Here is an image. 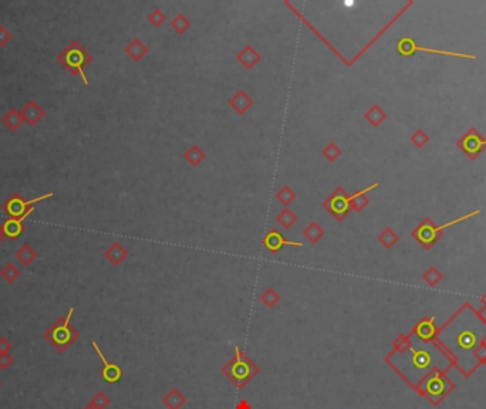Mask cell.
I'll use <instances>...</instances> for the list:
<instances>
[{
	"mask_svg": "<svg viewBox=\"0 0 486 409\" xmlns=\"http://www.w3.org/2000/svg\"><path fill=\"white\" fill-rule=\"evenodd\" d=\"M486 337V322L472 304L465 303L435 335L436 344L442 348L462 375L469 377L481 365L476 349Z\"/></svg>",
	"mask_w": 486,
	"mask_h": 409,
	"instance_id": "1",
	"label": "cell"
},
{
	"mask_svg": "<svg viewBox=\"0 0 486 409\" xmlns=\"http://www.w3.org/2000/svg\"><path fill=\"white\" fill-rule=\"evenodd\" d=\"M408 335L411 340L410 348L401 352H389L386 361L414 389H417L431 372L447 374L454 367V361L435 341H422L414 331Z\"/></svg>",
	"mask_w": 486,
	"mask_h": 409,
	"instance_id": "2",
	"label": "cell"
},
{
	"mask_svg": "<svg viewBox=\"0 0 486 409\" xmlns=\"http://www.w3.org/2000/svg\"><path fill=\"white\" fill-rule=\"evenodd\" d=\"M259 371V367L245 352H242L239 347H235V357L222 367L225 377L239 389L249 384Z\"/></svg>",
	"mask_w": 486,
	"mask_h": 409,
	"instance_id": "3",
	"label": "cell"
},
{
	"mask_svg": "<svg viewBox=\"0 0 486 409\" xmlns=\"http://www.w3.org/2000/svg\"><path fill=\"white\" fill-rule=\"evenodd\" d=\"M73 314H74V309L71 307L65 317L59 318L57 321L51 324L50 327L44 331V338L60 354L65 352L80 338V333L71 325Z\"/></svg>",
	"mask_w": 486,
	"mask_h": 409,
	"instance_id": "4",
	"label": "cell"
},
{
	"mask_svg": "<svg viewBox=\"0 0 486 409\" xmlns=\"http://www.w3.org/2000/svg\"><path fill=\"white\" fill-rule=\"evenodd\" d=\"M455 382L441 371L431 372L421 385L415 389L420 395L425 397L432 405H439L454 391Z\"/></svg>",
	"mask_w": 486,
	"mask_h": 409,
	"instance_id": "5",
	"label": "cell"
},
{
	"mask_svg": "<svg viewBox=\"0 0 486 409\" xmlns=\"http://www.w3.org/2000/svg\"><path fill=\"white\" fill-rule=\"evenodd\" d=\"M479 213H481V211L476 209V211H472L469 212V213H466L465 216H461V218H458V219H454V220H451L448 223L439 224V226H436L431 219L425 218L424 220L412 230V236H414V239H415L417 242H420V243L424 246V249L428 250V249H431L434 245H435L436 242H438V239H441V236H442L444 230H445L447 227L454 226V224L456 223H461L463 220H468V219H471L472 216H476V215H479Z\"/></svg>",
	"mask_w": 486,
	"mask_h": 409,
	"instance_id": "6",
	"label": "cell"
},
{
	"mask_svg": "<svg viewBox=\"0 0 486 409\" xmlns=\"http://www.w3.org/2000/svg\"><path fill=\"white\" fill-rule=\"evenodd\" d=\"M57 62L73 75L81 77V80L87 86L88 80L84 74V67L91 62V56L78 41H71L65 49L63 50L57 57Z\"/></svg>",
	"mask_w": 486,
	"mask_h": 409,
	"instance_id": "7",
	"label": "cell"
},
{
	"mask_svg": "<svg viewBox=\"0 0 486 409\" xmlns=\"http://www.w3.org/2000/svg\"><path fill=\"white\" fill-rule=\"evenodd\" d=\"M50 198H53V193L51 192L46 193V195H41V196H37V198L34 199H30V200H25L19 193H14L12 198L4 202L3 209H4V212L10 218L19 219V220L23 222L26 218L34 211V203L41 202V200H47V199Z\"/></svg>",
	"mask_w": 486,
	"mask_h": 409,
	"instance_id": "8",
	"label": "cell"
},
{
	"mask_svg": "<svg viewBox=\"0 0 486 409\" xmlns=\"http://www.w3.org/2000/svg\"><path fill=\"white\" fill-rule=\"evenodd\" d=\"M397 49L401 56H412L415 51H425V53H432V54H442V56H449V57H458V59H468V60H476L475 54H468V53H458V51H447V50H436L429 49V47H422L418 46L411 37H402L397 44Z\"/></svg>",
	"mask_w": 486,
	"mask_h": 409,
	"instance_id": "9",
	"label": "cell"
},
{
	"mask_svg": "<svg viewBox=\"0 0 486 409\" xmlns=\"http://www.w3.org/2000/svg\"><path fill=\"white\" fill-rule=\"evenodd\" d=\"M458 148L461 149L462 152H465V155L469 157V159L475 161L486 147V139L482 138L481 132L476 128H471L465 135L462 136L461 139L456 142Z\"/></svg>",
	"mask_w": 486,
	"mask_h": 409,
	"instance_id": "10",
	"label": "cell"
},
{
	"mask_svg": "<svg viewBox=\"0 0 486 409\" xmlns=\"http://www.w3.org/2000/svg\"><path fill=\"white\" fill-rule=\"evenodd\" d=\"M91 346L96 349L98 358L102 362V370H101L102 379L105 382H108V384H117V382H120V379L123 378V370H121V367L118 364H115V362H110V361L107 360L96 341H91Z\"/></svg>",
	"mask_w": 486,
	"mask_h": 409,
	"instance_id": "11",
	"label": "cell"
},
{
	"mask_svg": "<svg viewBox=\"0 0 486 409\" xmlns=\"http://www.w3.org/2000/svg\"><path fill=\"white\" fill-rule=\"evenodd\" d=\"M20 114H22L23 123H26L29 126H34L44 117L46 112H44V110L38 105L36 101H29L25 107L22 108Z\"/></svg>",
	"mask_w": 486,
	"mask_h": 409,
	"instance_id": "12",
	"label": "cell"
},
{
	"mask_svg": "<svg viewBox=\"0 0 486 409\" xmlns=\"http://www.w3.org/2000/svg\"><path fill=\"white\" fill-rule=\"evenodd\" d=\"M415 335L418 338H421L422 341H434L435 340L436 331L438 328L435 327V322H434V317H425L422 318L421 321L418 322L415 325V328L412 330Z\"/></svg>",
	"mask_w": 486,
	"mask_h": 409,
	"instance_id": "13",
	"label": "cell"
},
{
	"mask_svg": "<svg viewBox=\"0 0 486 409\" xmlns=\"http://www.w3.org/2000/svg\"><path fill=\"white\" fill-rule=\"evenodd\" d=\"M263 245L266 248L269 249L270 252H279L280 249L283 248L285 245H289V246H297V248H301L303 243L301 242H290V240H286L283 236L280 235L279 232H270L269 235L264 236V240H263Z\"/></svg>",
	"mask_w": 486,
	"mask_h": 409,
	"instance_id": "14",
	"label": "cell"
},
{
	"mask_svg": "<svg viewBox=\"0 0 486 409\" xmlns=\"http://www.w3.org/2000/svg\"><path fill=\"white\" fill-rule=\"evenodd\" d=\"M161 402L168 409H181L187 404V397L178 389V388H171L166 395L162 398Z\"/></svg>",
	"mask_w": 486,
	"mask_h": 409,
	"instance_id": "15",
	"label": "cell"
},
{
	"mask_svg": "<svg viewBox=\"0 0 486 409\" xmlns=\"http://www.w3.org/2000/svg\"><path fill=\"white\" fill-rule=\"evenodd\" d=\"M1 227H3V232H4L6 237H9L10 240H16L19 236L25 232L26 229L25 223L19 219H14V218H9L7 220H4Z\"/></svg>",
	"mask_w": 486,
	"mask_h": 409,
	"instance_id": "16",
	"label": "cell"
},
{
	"mask_svg": "<svg viewBox=\"0 0 486 409\" xmlns=\"http://www.w3.org/2000/svg\"><path fill=\"white\" fill-rule=\"evenodd\" d=\"M1 123H3V125L10 132H16L22 126V124H23V118H22V114H20L19 110L12 108L10 111H7L4 114V117L1 118Z\"/></svg>",
	"mask_w": 486,
	"mask_h": 409,
	"instance_id": "17",
	"label": "cell"
},
{
	"mask_svg": "<svg viewBox=\"0 0 486 409\" xmlns=\"http://www.w3.org/2000/svg\"><path fill=\"white\" fill-rule=\"evenodd\" d=\"M37 257H38L37 250H34V249L32 248L29 243H26V245H23L22 248H19L16 250V259L20 261L23 266H26V267L30 266L33 261H36Z\"/></svg>",
	"mask_w": 486,
	"mask_h": 409,
	"instance_id": "18",
	"label": "cell"
},
{
	"mask_svg": "<svg viewBox=\"0 0 486 409\" xmlns=\"http://www.w3.org/2000/svg\"><path fill=\"white\" fill-rule=\"evenodd\" d=\"M105 257L111 261L114 266H118V264H121V263L124 261L125 257H127V250H125L121 245L114 243L111 248L105 252Z\"/></svg>",
	"mask_w": 486,
	"mask_h": 409,
	"instance_id": "19",
	"label": "cell"
},
{
	"mask_svg": "<svg viewBox=\"0 0 486 409\" xmlns=\"http://www.w3.org/2000/svg\"><path fill=\"white\" fill-rule=\"evenodd\" d=\"M20 269L14 264V263H7L1 270H0V276L9 283V284H13L19 277H20Z\"/></svg>",
	"mask_w": 486,
	"mask_h": 409,
	"instance_id": "20",
	"label": "cell"
},
{
	"mask_svg": "<svg viewBox=\"0 0 486 409\" xmlns=\"http://www.w3.org/2000/svg\"><path fill=\"white\" fill-rule=\"evenodd\" d=\"M442 279H444L442 273L439 272L436 267H429V269L424 273V280L426 282V284L431 285V287H435Z\"/></svg>",
	"mask_w": 486,
	"mask_h": 409,
	"instance_id": "21",
	"label": "cell"
},
{
	"mask_svg": "<svg viewBox=\"0 0 486 409\" xmlns=\"http://www.w3.org/2000/svg\"><path fill=\"white\" fill-rule=\"evenodd\" d=\"M110 402H111V399L108 398L107 394H104L102 391L97 392L94 397L91 398V401H90V404H93L97 409H105L110 405Z\"/></svg>",
	"mask_w": 486,
	"mask_h": 409,
	"instance_id": "22",
	"label": "cell"
},
{
	"mask_svg": "<svg viewBox=\"0 0 486 409\" xmlns=\"http://www.w3.org/2000/svg\"><path fill=\"white\" fill-rule=\"evenodd\" d=\"M380 242L386 246L387 249L392 248L397 242H398V236L395 235L391 229H386L381 236H380Z\"/></svg>",
	"mask_w": 486,
	"mask_h": 409,
	"instance_id": "23",
	"label": "cell"
},
{
	"mask_svg": "<svg viewBox=\"0 0 486 409\" xmlns=\"http://www.w3.org/2000/svg\"><path fill=\"white\" fill-rule=\"evenodd\" d=\"M365 117H367V120H368L373 125H378L383 120H384V118H386V114H384V111H383L380 107L375 105V107H373L370 111L367 112Z\"/></svg>",
	"mask_w": 486,
	"mask_h": 409,
	"instance_id": "24",
	"label": "cell"
},
{
	"mask_svg": "<svg viewBox=\"0 0 486 409\" xmlns=\"http://www.w3.org/2000/svg\"><path fill=\"white\" fill-rule=\"evenodd\" d=\"M411 346V340H410V335H404L401 334L398 335L395 340H394V351H405L407 348H410Z\"/></svg>",
	"mask_w": 486,
	"mask_h": 409,
	"instance_id": "25",
	"label": "cell"
},
{
	"mask_svg": "<svg viewBox=\"0 0 486 409\" xmlns=\"http://www.w3.org/2000/svg\"><path fill=\"white\" fill-rule=\"evenodd\" d=\"M279 300H280V297H279V294L274 291L273 288H269V290H266V291L263 293L262 301L263 304H266L267 307H273L274 304H276Z\"/></svg>",
	"mask_w": 486,
	"mask_h": 409,
	"instance_id": "26",
	"label": "cell"
},
{
	"mask_svg": "<svg viewBox=\"0 0 486 409\" xmlns=\"http://www.w3.org/2000/svg\"><path fill=\"white\" fill-rule=\"evenodd\" d=\"M411 141L414 142V145H415L417 148H422L425 144L429 141V136L426 135L422 129H418V131H415V132L412 134Z\"/></svg>",
	"mask_w": 486,
	"mask_h": 409,
	"instance_id": "27",
	"label": "cell"
},
{
	"mask_svg": "<svg viewBox=\"0 0 486 409\" xmlns=\"http://www.w3.org/2000/svg\"><path fill=\"white\" fill-rule=\"evenodd\" d=\"M10 40H12V33L4 26L0 25V49L4 47Z\"/></svg>",
	"mask_w": 486,
	"mask_h": 409,
	"instance_id": "28",
	"label": "cell"
},
{
	"mask_svg": "<svg viewBox=\"0 0 486 409\" xmlns=\"http://www.w3.org/2000/svg\"><path fill=\"white\" fill-rule=\"evenodd\" d=\"M13 357L10 354H0V370H7L13 365Z\"/></svg>",
	"mask_w": 486,
	"mask_h": 409,
	"instance_id": "29",
	"label": "cell"
},
{
	"mask_svg": "<svg viewBox=\"0 0 486 409\" xmlns=\"http://www.w3.org/2000/svg\"><path fill=\"white\" fill-rule=\"evenodd\" d=\"M12 348H13V344L10 343L9 338H6V337H0V354H9Z\"/></svg>",
	"mask_w": 486,
	"mask_h": 409,
	"instance_id": "30",
	"label": "cell"
},
{
	"mask_svg": "<svg viewBox=\"0 0 486 409\" xmlns=\"http://www.w3.org/2000/svg\"><path fill=\"white\" fill-rule=\"evenodd\" d=\"M476 358H478V361L481 362V364H485L486 362V346L482 343L479 347H478V349H476Z\"/></svg>",
	"mask_w": 486,
	"mask_h": 409,
	"instance_id": "31",
	"label": "cell"
},
{
	"mask_svg": "<svg viewBox=\"0 0 486 409\" xmlns=\"http://www.w3.org/2000/svg\"><path fill=\"white\" fill-rule=\"evenodd\" d=\"M236 409H252V405H250L246 399H240V401L237 402Z\"/></svg>",
	"mask_w": 486,
	"mask_h": 409,
	"instance_id": "32",
	"label": "cell"
},
{
	"mask_svg": "<svg viewBox=\"0 0 486 409\" xmlns=\"http://www.w3.org/2000/svg\"><path fill=\"white\" fill-rule=\"evenodd\" d=\"M4 239H6V235H4V232H3V227L0 226V245L4 242Z\"/></svg>",
	"mask_w": 486,
	"mask_h": 409,
	"instance_id": "33",
	"label": "cell"
},
{
	"mask_svg": "<svg viewBox=\"0 0 486 409\" xmlns=\"http://www.w3.org/2000/svg\"><path fill=\"white\" fill-rule=\"evenodd\" d=\"M479 311V314H481V317L484 318V321L486 322V309H481V310H478Z\"/></svg>",
	"mask_w": 486,
	"mask_h": 409,
	"instance_id": "34",
	"label": "cell"
},
{
	"mask_svg": "<svg viewBox=\"0 0 486 409\" xmlns=\"http://www.w3.org/2000/svg\"><path fill=\"white\" fill-rule=\"evenodd\" d=\"M481 303H482V309H486V293L481 298Z\"/></svg>",
	"mask_w": 486,
	"mask_h": 409,
	"instance_id": "35",
	"label": "cell"
},
{
	"mask_svg": "<svg viewBox=\"0 0 486 409\" xmlns=\"http://www.w3.org/2000/svg\"><path fill=\"white\" fill-rule=\"evenodd\" d=\"M83 409H97V408H96V407H94L93 404H90V402H88L87 405H86V407H84V408H83Z\"/></svg>",
	"mask_w": 486,
	"mask_h": 409,
	"instance_id": "36",
	"label": "cell"
},
{
	"mask_svg": "<svg viewBox=\"0 0 486 409\" xmlns=\"http://www.w3.org/2000/svg\"><path fill=\"white\" fill-rule=\"evenodd\" d=\"M484 344H485V346H486V337H485V340H484Z\"/></svg>",
	"mask_w": 486,
	"mask_h": 409,
	"instance_id": "37",
	"label": "cell"
},
{
	"mask_svg": "<svg viewBox=\"0 0 486 409\" xmlns=\"http://www.w3.org/2000/svg\"><path fill=\"white\" fill-rule=\"evenodd\" d=\"M0 388H1V382H0Z\"/></svg>",
	"mask_w": 486,
	"mask_h": 409,
	"instance_id": "38",
	"label": "cell"
}]
</instances>
